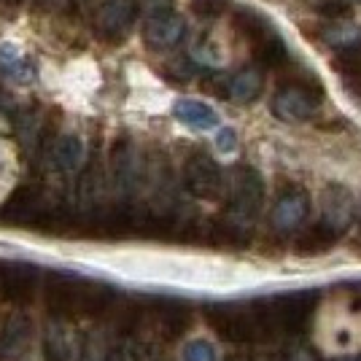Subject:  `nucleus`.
<instances>
[{
	"instance_id": "obj_1",
	"label": "nucleus",
	"mask_w": 361,
	"mask_h": 361,
	"mask_svg": "<svg viewBox=\"0 0 361 361\" xmlns=\"http://www.w3.org/2000/svg\"><path fill=\"white\" fill-rule=\"evenodd\" d=\"M208 324L219 337H224L226 343H238V345L272 337L256 302L254 305H216L208 310Z\"/></svg>"
},
{
	"instance_id": "obj_2",
	"label": "nucleus",
	"mask_w": 361,
	"mask_h": 361,
	"mask_svg": "<svg viewBox=\"0 0 361 361\" xmlns=\"http://www.w3.org/2000/svg\"><path fill=\"white\" fill-rule=\"evenodd\" d=\"M264 205V180L254 167H238L232 173L229 186V208H226V224L251 235V226L259 219Z\"/></svg>"
},
{
	"instance_id": "obj_3",
	"label": "nucleus",
	"mask_w": 361,
	"mask_h": 361,
	"mask_svg": "<svg viewBox=\"0 0 361 361\" xmlns=\"http://www.w3.org/2000/svg\"><path fill=\"white\" fill-rule=\"evenodd\" d=\"M235 25L243 32V38L251 44L254 57L262 68H281L288 60V46L283 44V38L278 35V30L262 14H256L251 6H245L235 16Z\"/></svg>"
},
{
	"instance_id": "obj_4",
	"label": "nucleus",
	"mask_w": 361,
	"mask_h": 361,
	"mask_svg": "<svg viewBox=\"0 0 361 361\" xmlns=\"http://www.w3.org/2000/svg\"><path fill=\"white\" fill-rule=\"evenodd\" d=\"M318 297L313 291H294V294H286V297H275L270 302H259L262 313L270 324L272 334L278 331H288V334H300L310 318H313V310H316Z\"/></svg>"
},
{
	"instance_id": "obj_5",
	"label": "nucleus",
	"mask_w": 361,
	"mask_h": 361,
	"mask_svg": "<svg viewBox=\"0 0 361 361\" xmlns=\"http://www.w3.org/2000/svg\"><path fill=\"white\" fill-rule=\"evenodd\" d=\"M321 108V90L310 87V81H288L272 94V114L288 124H302L313 119Z\"/></svg>"
},
{
	"instance_id": "obj_6",
	"label": "nucleus",
	"mask_w": 361,
	"mask_h": 361,
	"mask_svg": "<svg viewBox=\"0 0 361 361\" xmlns=\"http://www.w3.org/2000/svg\"><path fill=\"white\" fill-rule=\"evenodd\" d=\"M183 178H186V189L197 200L216 202L224 197V173L208 154H192L183 167Z\"/></svg>"
},
{
	"instance_id": "obj_7",
	"label": "nucleus",
	"mask_w": 361,
	"mask_h": 361,
	"mask_svg": "<svg viewBox=\"0 0 361 361\" xmlns=\"http://www.w3.org/2000/svg\"><path fill=\"white\" fill-rule=\"evenodd\" d=\"M307 213H310V195L305 189H300V186H288V189H283L278 195L275 205H272V213H270L272 229L275 232H283V235L297 232L305 224Z\"/></svg>"
},
{
	"instance_id": "obj_8",
	"label": "nucleus",
	"mask_w": 361,
	"mask_h": 361,
	"mask_svg": "<svg viewBox=\"0 0 361 361\" xmlns=\"http://www.w3.org/2000/svg\"><path fill=\"white\" fill-rule=\"evenodd\" d=\"M356 219V200L345 186H326L321 200V224L343 238Z\"/></svg>"
},
{
	"instance_id": "obj_9",
	"label": "nucleus",
	"mask_w": 361,
	"mask_h": 361,
	"mask_svg": "<svg viewBox=\"0 0 361 361\" xmlns=\"http://www.w3.org/2000/svg\"><path fill=\"white\" fill-rule=\"evenodd\" d=\"M137 14L135 0H106L97 11V30L108 41H116L133 27Z\"/></svg>"
},
{
	"instance_id": "obj_10",
	"label": "nucleus",
	"mask_w": 361,
	"mask_h": 361,
	"mask_svg": "<svg viewBox=\"0 0 361 361\" xmlns=\"http://www.w3.org/2000/svg\"><path fill=\"white\" fill-rule=\"evenodd\" d=\"M183 32H186V22L173 11H162L146 22V44L154 49H173L180 44Z\"/></svg>"
},
{
	"instance_id": "obj_11",
	"label": "nucleus",
	"mask_w": 361,
	"mask_h": 361,
	"mask_svg": "<svg viewBox=\"0 0 361 361\" xmlns=\"http://www.w3.org/2000/svg\"><path fill=\"white\" fill-rule=\"evenodd\" d=\"M262 87H264V75L256 65H245L238 73L229 78V97L235 103H254L256 97L262 94Z\"/></svg>"
},
{
	"instance_id": "obj_12",
	"label": "nucleus",
	"mask_w": 361,
	"mask_h": 361,
	"mask_svg": "<svg viewBox=\"0 0 361 361\" xmlns=\"http://www.w3.org/2000/svg\"><path fill=\"white\" fill-rule=\"evenodd\" d=\"M340 240L334 232H331L329 226H324L321 221L313 226H307V229H302L300 235H297V240H294V251L300 256H321L331 251V245Z\"/></svg>"
},
{
	"instance_id": "obj_13",
	"label": "nucleus",
	"mask_w": 361,
	"mask_h": 361,
	"mask_svg": "<svg viewBox=\"0 0 361 361\" xmlns=\"http://www.w3.org/2000/svg\"><path fill=\"white\" fill-rule=\"evenodd\" d=\"M176 119L180 124H186V127H192V130H200V133L213 130L219 124L216 111L211 106H205V103H200V100H180V103H176Z\"/></svg>"
},
{
	"instance_id": "obj_14",
	"label": "nucleus",
	"mask_w": 361,
	"mask_h": 361,
	"mask_svg": "<svg viewBox=\"0 0 361 361\" xmlns=\"http://www.w3.org/2000/svg\"><path fill=\"white\" fill-rule=\"evenodd\" d=\"M51 159L60 170H75L84 159V143L75 135H65L57 140V146L51 151Z\"/></svg>"
},
{
	"instance_id": "obj_15",
	"label": "nucleus",
	"mask_w": 361,
	"mask_h": 361,
	"mask_svg": "<svg viewBox=\"0 0 361 361\" xmlns=\"http://www.w3.org/2000/svg\"><path fill=\"white\" fill-rule=\"evenodd\" d=\"M321 38L329 46H334V49L348 51V49H356V44L361 41V30L350 27V25H343V22H334V25L321 30Z\"/></svg>"
},
{
	"instance_id": "obj_16",
	"label": "nucleus",
	"mask_w": 361,
	"mask_h": 361,
	"mask_svg": "<svg viewBox=\"0 0 361 361\" xmlns=\"http://www.w3.org/2000/svg\"><path fill=\"white\" fill-rule=\"evenodd\" d=\"M313 11L331 19V22H343V19L353 14V3L350 0H316Z\"/></svg>"
},
{
	"instance_id": "obj_17",
	"label": "nucleus",
	"mask_w": 361,
	"mask_h": 361,
	"mask_svg": "<svg viewBox=\"0 0 361 361\" xmlns=\"http://www.w3.org/2000/svg\"><path fill=\"white\" fill-rule=\"evenodd\" d=\"M232 0H189V8L202 19H216L229 8Z\"/></svg>"
},
{
	"instance_id": "obj_18",
	"label": "nucleus",
	"mask_w": 361,
	"mask_h": 361,
	"mask_svg": "<svg viewBox=\"0 0 361 361\" xmlns=\"http://www.w3.org/2000/svg\"><path fill=\"white\" fill-rule=\"evenodd\" d=\"M183 361H216V348L208 340H192L183 348Z\"/></svg>"
},
{
	"instance_id": "obj_19",
	"label": "nucleus",
	"mask_w": 361,
	"mask_h": 361,
	"mask_svg": "<svg viewBox=\"0 0 361 361\" xmlns=\"http://www.w3.org/2000/svg\"><path fill=\"white\" fill-rule=\"evenodd\" d=\"M202 90L213 97H229V78L224 73H208L202 78Z\"/></svg>"
},
{
	"instance_id": "obj_20",
	"label": "nucleus",
	"mask_w": 361,
	"mask_h": 361,
	"mask_svg": "<svg viewBox=\"0 0 361 361\" xmlns=\"http://www.w3.org/2000/svg\"><path fill=\"white\" fill-rule=\"evenodd\" d=\"M278 361H318L316 350L313 348H307L305 343H294V345H288L283 350V356Z\"/></svg>"
},
{
	"instance_id": "obj_21",
	"label": "nucleus",
	"mask_w": 361,
	"mask_h": 361,
	"mask_svg": "<svg viewBox=\"0 0 361 361\" xmlns=\"http://www.w3.org/2000/svg\"><path fill=\"white\" fill-rule=\"evenodd\" d=\"M111 361H143V353H140V348L133 345V343H121L119 348H114Z\"/></svg>"
},
{
	"instance_id": "obj_22",
	"label": "nucleus",
	"mask_w": 361,
	"mask_h": 361,
	"mask_svg": "<svg viewBox=\"0 0 361 361\" xmlns=\"http://www.w3.org/2000/svg\"><path fill=\"white\" fill-rule=\"evenodd\" d=\"M216 146L224 151V154L235 151V146H238V135H235V130H232V127H224V130L219 133V137H216Z\"/></svg>"
},
{
	"instance_id": "obj_23",
	"label": "nucleus",
	"mask_w": 361,
	"mask_h": 361,
	"mask_svg": "<svg viewBox=\"0 0 361 361\" xmlns=\"http://www.w3.org/2000/svg\"><path fill=\"white\" fill-rule=\"evenodd\" d=\"M232 361H278V356H272V353H256V356H238V359Z\"/></svg>"
},
{
	"instance_id": "obj_24",
	"label": "nucleus",
	"mask_w": 361,
	"mask_h": 361,
	"mask_svg": "<svg viewBox=\"0 0 361 361\" xmlns=\"http://www.w3.org/2000/svg\"><path fill=\"white\" fill-rule=\"evenodd\" d=\"M334 361H361V353H356V356H337Z\"/></svg>"
},
{
	"instance_id": "obj_25",
	"label": "nucleus",
	"mask_w": 361,
	"mask_h": 361,
	"mask_svg": "<svg viewBox=\"0 0 361 361\" xmlns=\"http://www.w3.org/2000/svg\"><path fill=\"white\" fill-rule=\"evenodd\" d=\"M6 106V90H3V87H0V108Z\"/></svg>"
}]
</instances>
